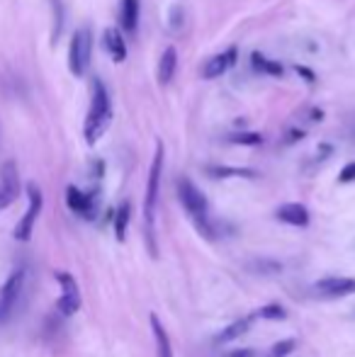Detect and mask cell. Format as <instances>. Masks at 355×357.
<instances>
[{
    "instance_id": "cell-1",
    "label": "cell",
    "mask_w": 355,
    "mask_h": 357,
    "mask_svg": "<svg viewBox=\"0 0 355 357\" xmlns=\"http://www.w3.org/2000/svg\"><path fill=\"white\" fill-rule=\"evenodd\" d=\"M112 124V102H110V93L102 86L100 78H93L90 86V110H88L86 124H83V136L86 141L97 143L102 138V134L110 129Z\"/></svg>"
},
{
    "instance_id": "cell-2",
    "label": "cell",
    "mask_w": 355,
    "mask_h": 357,
    "mask_svg": "<svg viewBox=\"0 0 355 357\" xmlns=\"http://www.w3.org/2000/svg\"><path fill=\"white\" fill-rule=\"evenodd\" d=\"M161 173H164V143L159 141L156 143L154 161H151L146 197H144V226H146V243H149L151 257H159V251H156V205H159Z\"/></svg>"
},
{
    "instance_id": "cell-3",
    "label": "cell",
    "mask_w": 355,
    "mask_h": 357,
    "mask_svg": "<svg viewBox=\"0 0 355 357\" xmlns=\"http://www.w3.org/2000/svg\"><path fill=\"white\" fill-rule=\"evenodd\" d=\"M178 197H180V205L185 207V212L190 214V219L195 221L197 231L205 238L214 241V226L210 221V205H207V197L202 195V190L190 180V177H180L178 180Z\"/></svg>"
},
{
    "instance_id": "cell-4",
    "label": "cell",
    "mask_w": 355,
    "mask_h": 357,
    "mask_svg": "<svg viewBox=\"0 0 355 357\" xmlns=\"http://www.w3.org/2000/svg\"><path fill=\"white\" fill-rule=\"evenodd\" d=\"M90 54H93V37L90 29L81 27L76 29L71 39V47H68V68H71L73 76H86L88 66H90Z\"/></svg>"
},
{
    "instance_id": "cell-5",
    "label": "cell",
    "mask_w": 355,
    "mask_h": 357,
    "mask_svg": "<svg viewBox=\"0 0 355 357\" xmlns=\"http://www.w3.org/2000/svg\"><path fill=\"white\" fill-rule=\"evenodd\" d=\"M27 195H29V207H27V212H24L22 219H19V224L15 226V238H17V241H29V238H32L34 224H37L39 214H42V207H44L42 190H39L34 182L27 185Z\"/></svg>"
},
{
    "instance_id": "cell-6",
    "label": "cell",
    "mask_w": 355,
    "mask_h": 357,
    "mask_svg": "<svg viewBox=\"0 0 355 357\" xmlns=\"http://www.w3.org/2000/svg\"><path fill=\"white\" fill-rule=\"evenodd\" d=\"M56 282L61 285V296H58L56 306L63 316H73L81 309V289H78V282L71 272H56Z\"/></svg>"
},
{
    "instance_id": "cell-7",
    "label": "cell",
    "mask_w": 355,
    "mask_h": 357,
    "mask_svg": "<svg viewBox=\"0 0 355 357\" xmlns=\"http://www.w3.org/2000/svg\"><path fill=\"white\" fill-rule=\"evenodd\" d=\"M22 285H24V270L19 267V270H15L13 275L5 280V285L0 287V324H5V321L10 319V314H13L15 304H17V299H19Z\"/></svg>"
},
{
    "instance_id": "cell-8",
    "label": "cell",
    "mask_w": 355,
    "mask_h": 357,
    "mask_svg": "<svg viewBox=\"0 0 355 357\" xmlns=\"http://www.w3.org/2000/svg\"><path fill=\"white\" fill-rule=\"evenodd\" d=\"M19 197V175L15 161H5L0 168V212L8 209Z\"/></svg>"
},
{
    "instance_id": "cell-9",
    "label": "cell",
    "mask_w": 355,
    "mask_h": 357,
    "mask_svg": "<svg viewBox=\"0 0 355 357\" xmlns=\"http://www.w3.org/2000/svg\"><path fill=\"white\" fill-rule=\"evenodd\" d=\"M314 292L324 299H341L355 294V277H324L314 285Z\"/></svg>"
},
{
    "instance_id": "cell-10",
    "label": "cell",
    "mask_w": 355,
    "mask_h": 357,
    "mask_svg": "<svg viewBox=\"0 0 355 357\" xmlns=\"http://www.w3.org/2000/svg\"><path fill=\"white\" fill-rule=\"evenodd\" d=\"M66 205L73 214H81L86 219H93L97 212V200L95 195H88V192L78 190L76 185H68L66 187Z\"/></svg>"
},
{
    "instance_id": "cell-11",
    "label": "cell",
    "mask_w": 355,
    "mask_h": 357,
    "mask_svg": "<svg viewBox=\"0 0 355 357\" xmlns=\"http://www.w3.org/2000/svg\"><path fill=\"white\" fill-rule=\"evenodd\" d=\"M234 61H236L234 47L226 49V51H221V54H214V56L207 58L205 66H202V78H205V81H214V78L224 76V73L234 66Z\"/></svg>"
},
{
    "instance_id": "cell-12",
    "label": "cell",
    "mask_w": 355,
    "mask_h": 357,
    "mask_svg": "<svg viewBox=\"0 0 355 357\" xmlns=\"http://www.w3.org/2000/svg\"><path fill=\"white\" fill-rule=\"evenodd\" d=\"M102 49L112 56L115 63H122L127 61V44H125V37L117 27H107L102 32Z\"/></svg>"
},
{
    "instance_id": "cell-13",
    "label": "cell",
    "mask_w": 355,
    "mask_h": 357,
    "mask_svg": "<svg viewBox=\"0 0 355 357\" xmlns=\"http://www.w3.org/2000/svg\"><path fill=\"white\" fill-rule=\"evenodd\" d=\"M275 216L290 226H299V229L309 226V212H307V207L299 205V202H287V205H283L275 212Z\"/></svg>"
},
{
    "instance_id": "cell-14",
    "label": "cell",
    "mask_w": 355,
    "mask_h": 357,
    "mask_svg": "<svg viewBox=\"0 0 355 357\" xmlns=\"http://www.w3.org/2000/svg\"><path fill=\"white\" fill-rule=\"evenodd\" d=\"M149 321H151V331H154V340H156V357H173V348H171L168 331L164 328L161 319L156 314H151Z\"/></svg>"
},
{
    "instance_id": "cell-15",
    "label": "cell",
    "mask_w": 355,
    "mask_h": 357,
    "mask_svg": "<svg viewBox=\"0 0 355 357\" xmlns=\"http://www.w3.org/2000/svg\"><path fill=\"white\" fill-rule=\"evenodd\" d=\"M253 319H255V316H244V319H239V321H234V324H229L224 331H219V333H216L214 343L216 345H224V343H231V340H239L241 335H244L246 331L251 328Z\"/></svg>"
},
{
    "instance_id": "cell-16",
    "label": "cell",
    "mask_w": 355,
    "mask_h": 357,
    "mask_svg": "<svg viewBox=\"0 0 355 357\" xmlns=\"http://www.w3.org/2000/svg\"><path fill=\"white\" fill-rule=\"evenodd\" d=\"M175 66H178V51H175V47H168L164 54H161L159 71H156V78H159L161 86H168V83L173 81Z\"/></svg>"
},
{
    "instance_id": "cell-17",
    "label": "cell",
    "mask_w": 355,
    "mask_h": 357,
    "mask_svg": "<svg viewBox=\"0 0 355 357\" xmlns=\"http://www.w3.org/2000/svg\"><path fill=\"white\" fill-rule=\"evenodd\" d=\"M136 22H139V0H122L120 3V24L125 27V32L134 34Z\"/></svg>"
},
{
    "instance_id": "cell-18",
    "label": "cell",
    "mask_w": 355,
    "mask_h": 357,
    "mask_svg": "<svg viewBox=\"0 0 355 357\" xmlns=\"http://www.w3.org/2000/svg\"><path fill=\"white\" fill-rule=\"evenodd\" d=\"M251 61H253V68L260 73H268V76H283L285 68L280 61H273V58H265L260 51H253L251 54Z\"/></svg>"
},
{
    "instance_id": "cell-19",
    "label": "cell",
    "mask_w": 355,
    "mask_h": 357,
    "mask_svg": "<svg viewBox=\"0 0 355 357\" xmlns=\"http://www.w3.org/2000/svg\"><path fill=\"white\" fill-rule=\"evenodd\" d=\"M129 216H132V205L129 202H122L115 212V238L120 243H125L127 238V226H129Z\"/></svg>"
},
{
    "instance_id": "cell-20",
    "label": "cell",
    "mask_w": 355,
    "mask_h": 357,
    "mask_svg": "<svg viewBox=\"0 0 355 357\" xmlns=\"http://www.w3.org/2000/svg\"><path fill=\"white\" fill-rule=\"evenodd\" d=\"M207 173H210L212 177H255V170H251V168H229V166H210L207 168Z\"/></svg>"
},
{
    "instance_id": "cell-21",
    "label": "cell",
    "mask_w": 355,
    "mask_h": 357,
    "mask_svg": "<svg viewBox=\"0 0 355 357\" xmlns=\"http://www.w3.org/2000/svg\"><path fill=\"white\" fill-rule=\"evenodd\" d=\"M229 141L239 143V146H260V143H263V136L255 132H239V134H231Z\"/></svg>"
},
{
    "instance_id": "cell-22",
    "label": "cell",
    "mask_w": 355,
    "mask_h": 357,
    "mask_svg": "<svg viewBox=\"0 0 355 357\" xmlns=\"http://www.w3.org/2000/svg\"><path fill=\"white\" fill-rule=\"evenodd\" d=\"M255 316H260V319H265V321H285L287 319V311L280 304H265Z\"/></svg>"
},
{
    "instance_id": "cell-23",
    "label": "cell",
    "mask_w": 355,
    "mask_h": 357,
    "mask_svg": "<svg viewBox=\"0 0 355 357\" xmlns=\"http://www.w3.org/2000/svg\"><path fill=\"white\" fill-rule=\"evenodd\" d=\"M297 348V340L294 338H285V340H278V343L270 348V357H287L294 353Z\"/></svg>"
},
{
    "instance_id": "cell-24",
    "label": "cell",
    "mask_w": 355,
    "mask_h": 357,
    "mask_svg": "<svg viewBox=\"0 0 355 357\" xmlns=\"http://www.w3.org/2000/svg\"><path fill=\"white\" fill-rule=\"evenodd\" d=\"M182 24H185V10H182V5L175 3L168 15V27H171V32H180Z\"/></svg>"
},
{
    "instance_id": "cell-25",
    "label": "cell",
    "mask_w": 355,
    "mask_h": 357,
    "mask_svg": "<svg viewBox=\"0 0 355 357\" xmlns=\"http://www.w3.org/2000/svg\"><path fill=\"white\" fill-rule=\"evenodd\" d=\"M54 5V32H52V39L56 42L61 37V27H63V5L61 0H52Z\"/></svg>"
},
{
    "instance_id": "cell-26",
    "label": "cell",
    "mask_w": 355,
    "mask_h": 357,
    "mask_svg": "<svg viewBox=\"0 0 355 357\" xmlns=\"http://www.w3.org/2000/svg\"><path fill=\"white\" fill-rule=\"evenodd\" d=\"M255 270H260V272H283V262H278V260H260V262H255Z\"/></svg>"
},
{
    "instance_id": "cell-27",
    "label": "cell",
    "mask_w": 355,
    "mask_h": 357,
    "mask_svg": "<svg viewBox=\"0 0 355 357\" xmlns=\"http://www.w3.org/2000/svg\"><path fill=\"white\" fill-rule=\"evenodd\" d=\"M353 180H355V161L343 166L341 175H338V182H343V185H348V182H353Z\"/></svg>"
},
{
    "instance_id": "cell-28",
    "label": "cell",
    "mask_w": 355,
    "mask_h": 357,
    "mask_svg": "<svg viewBox=\"0 0 355 357\" xmlns=\"http://www.w3.org/2000/svg\"><path fill=\"white\" fill-rule=\"evenodd\" d=\"M226 357H255V350L251 348H241V350H231Z\"/></svg>"
},
{
    "instance_id": "cell-29",
    "label": "cell",
    "mask_w": 355,
    "mask_h": 357,
    "mask_svg": "<svg viewBox=\"0 0 355 357\" xmlns=\"http://www.w3.org/2000/svg\"><path fill=\"white\" fill-rule=\"evenodd\" d=\"M302 136H304V129H292V132L287 134V138H285V143H294V141H299Z\"/></svg>"
},
{
    "instance_id": "cell-30",
    "label": "cell",
    "mask_w": 355,
    "mask_h": 357,
    "mask_svg": "<svg viewBox=\"0 0 355 357\" xmlns=\"http://www.w3.org/2000/svg\"><path fill=\"white\" fill-rule=\"evenodd\" d=\"M294 71H297L299 76H304V78H307V83H314V81H317V78H314V73L309 71V68H304V66H294Z\"/></svg>"
}]
</instances>
